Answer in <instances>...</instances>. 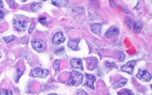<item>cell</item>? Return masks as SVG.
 I'll return each mask as SVG.
<instances>
[{
  "instance_id": "6da1fadb",
  "label": "cell",
  "mask_w": 152,
  "mask_h": 95,
  "mask_svg": "<svg viewBox=\"0 0 152 95\" xmlns=\"http://www.w3.org/2000/svg\"><path fill=\"white\" fill-rule=\"evenodd\" d=\"M83 79V76L82 74L75 71H72L71 73L70 78L67 81V84L70 86H79L82 84Z\"/></svg>"
},
{
  "instance_id": "7a4b0ae2",
  "label": "cell",
  "mask_w": 152,
  "mask_h": 95,
  "mask_svg": "<svg viewBox=\"0 0 152 95\" xmlns=\"http://www.w3.org/2000/svg\"><path fill=\"white\" fill-rule=\"evenodd\" d=\"M49 75V72L47 69L37 68L31 71L30 76L34 78H45Z\"/></svg>"
},
{
  "instance_id": "3957f363",
  "label": "cell",
  "mask_w": 152,
  "mask_h": 95,
  "mask_svg": "<svg viewBox=\"0 0 152 95\" xmlns=\"http://www.w3.org/2000/svg\"><path fill=\"white\" fill-rule=\"evenodd\" d=\"M32 47L36 51L41 53L45 51V44L42 40L35 39L31 42Z\"/></svg>"
},
{
  "instance_id": "277c9868",
  "label": "cell",
  "mask_w": 152,
  "mask_h": 95,
  "mask_svg": "<svg viewBox=\"0 0 152 95\" xmlns=\"http://www.w3.org/2000/svg\"><path fill=\"white\" fill-rule=\"evenodd\" d=\"M136 77L138 79L146 82L150 81L151 79V75L146 70H139L138 74H136Z\"/></svg>"
},
{
  "instance_id": "5b68a950",
  "label": "cell",
  "mask_w": 152,
  "mask_h": 95,
  "mask_svg": "<svg viewBox=\"0 0 152 95\" xmlns=\"http://www.w3.org/2000/svg\"><path fill=\"white\" fill-rule=\"evenodd\" d=\"M13 26L16 31H23L26 29V22L25 21L15 19L13 22Z\"/></svg>"
},
{
  "instance_id": "8992f818",
  "label": "cell",
  "mask_w": 152,
  "mask_h": 95,
  "mask_svg": "<svg viewBox=\"0 0 152 95\" xmlns=\"http://www.w3.org/2000/svg\"><path fill=\"white\" fill-rule=\"evenodd\" d=\"M136 61L135 60H131L128 62L126 64L122 65L121 68V70L123 72H126L129 74H132L133 72L134 68Z\"/></svg>"
},
{
  "instance_id": "52a82bcc",
  "label": "cell",
  "mask_w": 152,
  "mask_h": 95,
  "mask_svg": "<svg viewBox=\"0 0 152 95\" xmlns=\"http://www.w3.org/2000/svg\"><path fill=\"white\" fill-rule=\"evenodd\" d=\"M87 68L89 70H94L97 67L98 64V59L97 57H91L87 59Z\"/></svg>"
},
{
  "instance_id": "ba28073f",
  "label": "cell",
  "mask_w": 152,
  "mask_h": 95,
  "mask_svg": "<svg viewBox=\"0 0 152 95\" xmlns=\"http://www.w3.org/2000/svg\"><path fill=\"white\" fill-rule=\"evenodd\" d=\"M65 41V37L62 32H58L55 34L53 38V44L54 45H59L63 43Z\"/></svg>"
},
{
  "instance_id": "9c48e42d",
  "label": "cell",
  "mask_w": 152,
  "mask_h": 95,
  "mask_svg": "<svg viewBox=\"0 0 152 95\" xmlns=\"http://www.w3.org/2000/svg\"><path fill=\"white\" fill-rule=\"evenodd\" d=\"M119 34V30L116 26H112L107 31L106 34L107 37L109 38H112L117 36Z\"/></svg>"
},
{
  "instance_id": "30bf717a",
  "label": "cell",
  "mask_w": 152,
  "mask_h": 95,
  "mask_svg": "<svg viewBox=\"0 0 152 95\" xmlns=\"http://www.w3.org/2000/svg\"><path fill=\"white\" fill-rule=\"evenodd\" d=\"M70 64L72 67L75 69H80L81 70H84L82 61L80 59H72L70 61Z\"/></svg>"
},
{
  "instance_id": "8fae6325",
  "label": "cell",
  "mask_w": 152,
  "mask_h": 95,
  "mask_svg": "<svg viewBox=\"0 0 152 95\" xmlns=\"http://www.w3.org/2000/svg\"><path fill=\"white\" fill-rule=\"evenodd\" d=\"M142 24L141 21L134 20L131 29H133L136 33H139L142 29Z\"/></svg>"
},
{
  "instance_id": "7c38bea8",
  "label": "cell",
  "mask_w": 152,
  "mask_h": 95,
  "mask_svg": "<svg viewBox=\"0 0 152 95\" xmlns=\"http://www.w3.org/2000/svg\"><path fill=\"white\" fill-rule=\"evenodd\" d=\"M86 78L87 79V81L85 85L89 87L92 89H94V82H95L96 80V78L95 76L89 75V74H86Z\"/></svg>"
},
{
  "instance_id": "4fadbf2b",
  "label": "cell",
  "mask_w": 152,
  "mask_h": 95,
  "mask_svg": "<svg viewBox=\"0 0 152 95\" xmlns=\"http://www.w3.org/2000/svg\"><path fill=\"white\" fill-rule=\"evenodd\" d=\"M79 42V39H75L70 40L68 43V46L69 48L72 49L73 51H78L79 50L78 47V44Z\"/></svg>"
},
{
  "instance_id": "5bb4252c",
  "label": "cell",
  "mask_w": 152,
  "mask_h": 95,
  "mask_svg": "<svg viewBox=\"0 0 152 95\" xmlns=\"http://www.w3.org/2000/svg\"><path fill=\"white\" fill-rule=\"evenodd\" d=\"M127 82V79L124 78H123L122 79H120L119 81H117L116 82H115L113 85V87L114 89H117V88H121L122 87L124 86Z\"/></svg>"
},
{
  "instance_id": "9a60e30c",
  "label": "cell",
  "mask_w": 152,
  "mask_h": 95,
  "mask_svg": "<svg viewBox=\"0 0 152 95\" xmlns=\"http://www.w3.org/2000/svg\"><path fill=\"white\" fill-rule=\"evenodd\" d=\"M101 25L100 24H94L91 26V31L97 34H99L101 32Z\"/></svg>"
},
{
  "instance_id": "2e32d148",
  "label": "cell",
  "mask_w": 152,
  "mask_h": 95,
  "mask_svg": "<svg viewBox=\"0 0 152 95\" xmlns=\"http://www.w3.org/2000/svg\"><path fill=\"white\" fill-rule=\"evenodd\" d=\"M52 4L54 6H65L67 4V3H68V1H58V0H55L53 1L52 0Z\"/></svg>"
},
{
  "instance_id": "e0dca14e",
  "label": "cell",
  "mask_w": 152,
  "mask_h": 95,
  "mask_svg": "<svg viewBox=\"0 0 152 95\" xmlns=\"http://www.w3.org/2000/svg\"><path fill=\"white\" fill-rule=\"evenodd\" d=\"M118 95H133L134 92L132 90L126 89H123L122 91H119V92L118 93Z\"/></svg>"
},
{
  "instance_id": "ac0fdd59",
  "label": "cell",
  "mask_w": 152,
  "mask_h": 95,
  "mask_svg": "<svg viewBox=\"0 0 152 95\" xmlns=\"http://www.w3.org/2000/svg\"><path fill=\"white\" fill-rule=\"evenodd\" d=\"M3 39L4 40V41L6 42V43L10 42L11 41H13L14 39V36L13 35H10L7 37H4L3 38Z\"/></svg>"
},
{
  "instance_id": "d6986e66",
  "label": "cell",
  "mask_w": 152,
  "mask_h": 95,
  "mask_svg": "<svg viewBox=\"0 0 152 95\" xmlns=\"http://www.w3.org/2000/svg\"><path fill=\"white\" fill-rule=\"evenodd\" d=\"M59 64H60V60L56 59L55 60L53 65V68L54 69V70L56 71L58 70L59 69Z\"/></svg>"
},
{
  "instance_id": "ffe728a7",
  "label": "cell",
  "mask_w": 152,
  "mask_h": 95,
  "mask_svg": "<svg viewBox=\"0 0 152 95\" xmlns=\"http://www.w3.org/2000/svg\"><path fill=\"white\" fill-rule=\"evenodd\" d=\"M76 95H88L87 93L84 90L82 89H79L77 91Z\"/></svg>"
},
{
  "instance_id": "44dd1931",
  "label": "cell",
  "mask_w": 152,
  "mask_h": 95,
  "mask_svg": "<svg viewBox=\"0 0 152 95\" xmlns=\"http://www.w3.org/2000/svg\"><path fill=\"white\" fill-rule=\"evenodd\" d=\"M39 4H40L39 3H34L33 4H32V6H31V9L34 11H35L37 8L39 7Z\"/></svg>"
},
{
  "instance_id": "7402d4cb",
  "label": "cell",
  "mask_w": 152,
  "mask_h": 95,
  "mask_svg": "<svg viewBox=\"0 0 152 95\" xmlns=\"http://www.w3.org/2000/svg\"><path fill=\"white\" fill-rule=\"evenodd\" d=\"M39 22L43 25H45L47 23V18L45 17H41L39 19Z\"/></svg>"
},
{
  "instance_id": "603a6c76",
  "label": "cell",
  "mask_w": 152,
  "mask_h": 95,
  "mask_svg": "<svg viewBox=\"0 0 152 95\" xmlns=\"http://www.w3.org/2000/svg\"><path fill=\"white\" fill-rule=\"evenodd\" d=\"M125 58V55L123 52L120 53V54L119 56V59L120 60V61H123V60H124Z\"/></svg>"
},
{
  "instance_id": "cb8c5ba5",
  "label": "cell",
  "mask_w": 152,
  "mask_h": 95,
  "mask_svg": "<svg viewBox=\"0 0 152 95\" xmlns=\"http://www.w3.org/2000/svg\"><path fill=\"white\" fill-rule=\"evenodd\" d=\"M22 74H23V73H22L20 70L18 69L17 76V78H16V81H17V82H18V81H19V79H20V78H21V76H22Z\"/></svg>"
},
{
  "instance_id": "d4e9b609",
  "label": "cell",
  "mask_w": 152,
  "mask_h": 95,
  "mask_svg": "<svg viewBox=\"0 0 152 95\" xmlns=\"http://www.w3.org/2000/svg\"><path fill=\"white\" fill-rule=\"evenodd\" d=\"M64 50V48H61L58 49L57 50H55V54H60L63 53V51Z\"/></svg>"
},
{
  "instance_id": "484cf974",
  "label": "cell",
  "mask_w": 152,
  "mask_h": 95,
  "mask_svg": "<svg viewBox=\"0 0 152 95\" xmlns=\"http://www.w3.org/2000/svg\"><path fill=\"white\" fill-rule=\"evenodd\" d=\"M3 93L4 95H13L12 93L10 90H3Z\"/></svg>"
},
{
  "instance_id": "4316f807",
  "label": "cell",
  "mask_w": 152,
  "mask_h": 95,
  "mask_svg": "<svg viewBox=\"0 0 152 95\" xmlns=\"http://www.w3.org/2000/svg\"><path fill=\"white\" fill-rule=\"evenodd\" d=\"M35 26V24L32 23L31 24V27L29 28V33H31L32 31V30L34 28Z\"/></svg>"
},
{
  "instance_id": "83f0119b",
  "label": "cell",
  "mask_w": 152,
  "mask_h": 95,
  "mask_svg": "<svg viewBox=\"0 0 152 95\" xmlns=\"http://www.w3.org/2000/svg\"><path fill=\"white\" fill-rule=\"evenodd\" d=\"M4 13L3 11L0 10V21L1 20L4 18Z\"/></svg>"
},
{
  "instance_id": "f1b7e54d",
  "label": "cell",
  "mask_w": 152,
  "mask_h": 95,
  "mask_svg": "<svg viewBox=\"0 0 152 95\" xmlns=\"http://www.w3.org/2000/svg\"><path fill=\"white\" fill-rule=\"evenodd\" d=\"M106 64H108L109 65H106V66H116V64H111V63H106Z\"/></svg>"
},
{
  "instance_id": "f546056e",
  "label": "cell",
  "mask_w": 152,
  "mask_h": 95,
  "mask_svg": "<svg viewBox=\"0 0 152 95\" xmlns=\"http://www.w3.org/2000/svg\"><path fill=\"white\" fill-rule=\"evenodd\" d=\"M4 7V4L2 1H0V7Z\"/></svg>"
},
{
  "instance_id": "4dcf8cb0",
  "label": "cell",
  "mask_w": 152,
  "mask_h": 95,
  "mask_svg": "<svg viewBox=\"0 0 152 95\" xmlns=\"http://www.w3.org/2000/svg\"><path fill=\"white\" fill-rule=\"evenodd\" d=\"M48 95H58L57 94H55V93H53V94H50Z\"/></svg>"
},
{
  "instance_id": "1f68e13d",
  "label": "cell",
  "mask_w": 152,
  "mask_h": 95,
  "mask_svg": "<svg viewBox=\"0 0 152 95\" xmlns=\"http://www.w3.org/2000/svg\"><path fill=\"white\" fill-rule=\"evenodd\" d=\"M0 95H1V93L0 92Z\"/></svg>"
},
{
  "instance_id": "d6a6232c",
  "label": "cell",
  "mask_w": 152,
  "mask_h": 95,
  "mask_svg": "<svg viewBox=\"0 0 152 95\" xmlns=\"http://www.w3.org/2000/svg\"><path fill=\"white\" fill-rule=\"evenodd\" d=\"M110 95V94H109V95Z\"/></svg>"
},
{
  "instance_id": "836d02e7",
  "label": "cell",
  "mask_w": 152,
  "mask_h": 95,
  "mask_svg": "<svg viewBox=\"0 0 152 95\" xmlns=\"http://www.w3.org/2000/svg\"></svg>"
}]
</instances>
